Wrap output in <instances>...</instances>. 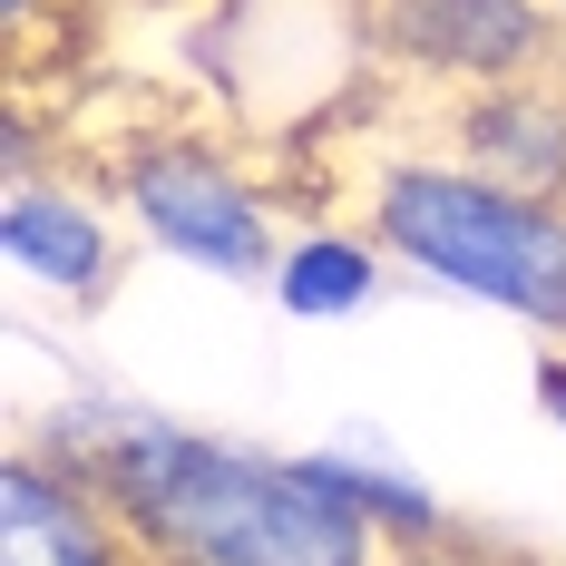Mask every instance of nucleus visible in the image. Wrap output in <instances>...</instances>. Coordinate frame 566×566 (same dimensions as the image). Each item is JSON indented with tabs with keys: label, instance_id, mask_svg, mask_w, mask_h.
<instances>
[{
	"label": "nucleus",
	"instance_id": "1",
	"mask_svg": "<svg viewBox=\"0 0 566 566\" xmlns=\"http://www.w3.org/2000/svg\"><path fill=\"white\" fill-rule=\"evenodd\" d=\"M50 459L88 469L127 517L147 566H420L381 517L342 489L323 450L283 459L167 420L147 400H59L30 430Z\"/></svg>",
	"mask_w": 566,
	"mask_h": 566
},
{
	"label": "nucleus",
	"instance_id": "2",
	"mask_svg": "<svg viewBox=\"0 0 566 566\" xmlns=\"http://www.w3.org/2000/svg\"><path fill=\"white\" fill-rule=\"evenodd\" d=\"M361 234L420 283L499 303L566 352V206L489 186L459 157H381L361 176Z\"/></svg>",
	"mask_w": 566,
	"mask_h": 566
},
{
	"label": "nucleus",
	"instance_id": "3",
	"mask_svg": "<svg viewBox=\"0 0 566 566\" xmlns=\"http://www.w3.org/2000/svg\"><path fill=\"white\" fill-rule=\"evenodd\" d=\"M108 196L127 206V226L147 234L157 254L196 264V274L274 283V264H283L274 196L234 167V157L196 147V137H127L108 157Z\"/></svg>",
	"mask_w": 566,
	"mask_h": 566
},
{
	"label": "nucleus",
	"instance_id": "4",
	"mask_svg": "<svg viewBox=\"0 0 566 566\" xmlns=\"http://www.w3.org/2000/svg\"><path fill=\"white\" fill-rule=\"evenodd\" d=\"M371 40L440 88H499V78L566 69L557 0H371Z\"/></svg>",
	"mask_w": 566,
	"mask_h": 566
},
{
	"label": "nucleus",
	"instance_id": "5",
	"mask_svg": "<svg viewBox=\"0 0 566 566\" xmlns=\"http://www.w3.org/2000/svg\"><path fill=\"white\" fill-rule=\"evenodd\" d=\"M0 566H147L88 469L20 440L0 469Z\"/></svg>",
	"mask_w": 566,
	"mask_h": 566
},
{
	"label": "nucleus",
	"instance_id": "6",
	"mask_svg": "<svg viewBox=\"0 0 566 566\" xmlns=\"http://www.w3.org/2000/svg\"><path fill=\"white\" fill-rule=\"evenodd\" d=\"M440 157L479 167L489 186L566 206V69L499 78V88H459V108L440 117Z\"/></svg>",
	"mask_w": 566,
	"mask_h": 566
},
{
	"label": "nucleus",
	"instance_id": "7",
	"mask_svg": "<svg viewBox=\"0 0 566 566\" xmlns=\"http://www.w3.org/2000/svg\"><path fill=\"white\" fill-rule=\"evenodd\" d=\"M0 254L30 283L69 293V303H98L117 283V264H127L108 206L88 186H69V176H10V196H0Z\"/></svg>",
	"mask_w": 566,
	"mask_h": 566
},
{
	"label": "nucleus",
	"instance_id": "8",
	"mask_svg": "<svg viewBox=\"0 0 566 566\" xmlns=\"http://www.w3.org/2000/svg\"><path fill=\"white\" fill-rule=\"evenodd\" d=\"M381 264H391V254L361 226H303V234H283L274 303L303 313V323H342V313H361V303L381 293Z\"/></svg>",
	"mask_w": 566,
	"mask_h": 566
},
{
	"label": "nucleus",
	"instance_id": "9",
	"mask_svg": "<svg viewBox=\"0 0 566 566\" xmlns=\"http://www.w3.org/2000/svg\"><path fill=\"white\" fill-rule=\"evenodd\" d=\"M323 459L342 469V489H352L361 509L381 517L400 547H459V517L440 509V499H430V489H420V479H410L391 450H371V440H333Z\"/></svg>",
	"mask_w": 566,
	"mask_h": 566
},
{
	"label": "nucleus",
	"instance_id": "10",
	"mask_svg": "<svg viewBox=\"0 0 566 566\" xmlns=\"http://www.w3.org/2000/svg\"><path fill=\"white\" fill-rule=\"evenodd\" d=\"M537 400L557 410V430H566V352H537Z\"/></svg>",
	"mask_w": 566,
	"mask_h": 566
},
{
	"label": "nucleus",
	"instance_id": "11",
	"mask_svg": "<svg viewBox=\"0 0 566 566\" xmlns=\"http://www.w3.org/2000/svg\"><path fill=\"white\" fill-rule=\"evenodd\" d=\"M557 20H566V0H557Z\"/></svg>",
	"mask_w": 566,
	"mask_h": 566
}]
</instances>
